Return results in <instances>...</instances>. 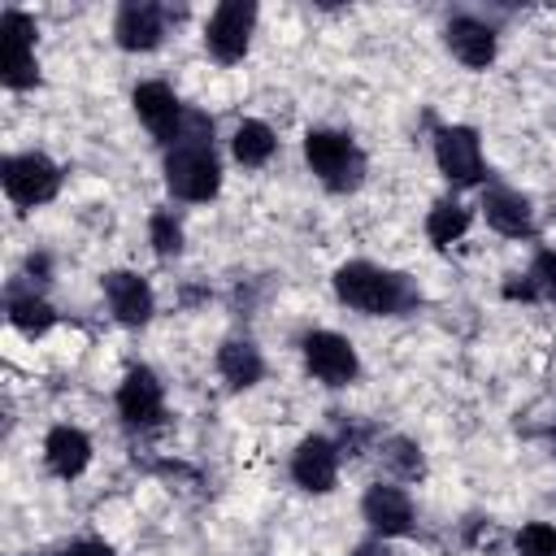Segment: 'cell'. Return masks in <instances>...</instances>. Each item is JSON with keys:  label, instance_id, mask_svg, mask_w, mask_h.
Here are the masks:
<instances>
[{"label": "cell", "instance_id": "6da1fadb", "mask_svg": "<svg viewBox=\"0 0 556 556\" xmlns=\"http://www.w3.org/2000/svg\"><path fill=\"white\" fill-rule=\"evenodd\" d=\"M334 295L356 308V313H369V317H391V313H404L417 295L413 287L404 282V274H391L382 265H369V261H348L334 269Z\"/></svg>", "mask_w": 556, "mask_h": 556}, {"label": "cell", "instance_id": "7a4b0ae2", "mask_svg": "<svg viewBox=\"0 0 556 556\" xmlns=\"http://www.w3.org/2000/svg\"><path fill=\"white\" fill-rule=\"evenodd\" d=\"M304 161L330 191H356L365 178V156L343 130H308L304 135Z\"/></svg>", "mask_w": 556, "mask_h": 556}, {"label": "cell", "instance_id": "3957f363", "mask_svg": "<svg viewBox=\"0 0 556 556\" xmlns=\"http://www.w3.org/2000/svg\"><path fill=\"white\" fill-rule=\"evenodd\" d=\"M165 182L178 200H191V204L213 200L222 187V165L213 143H174L165 152Z\"/></svg>", "mask_w": 556, "mask_h": 556}, {"label": "cell", "instance_id": "277c9868", "mask_svg": "<svg viewBox=\"0 0 556 556\" xmlns=\"http://www.w3.org/2000/svg\"><path fill=\"white\" fill-rule=\"evenodd\" d=\"M0 78L9 91H26L39 83L35 65V22L22 9L0 13Z\"/></svg>", "mask_w": 556, "mask_h": 556}, {"label": "cell", "instance_id": "5b68a950", "mask_svg": "<svg viewBox=\"0 0 556 556\" xmlns=\"http://www.w3.org/2000/svg\"><path fill=\"white\" fill-rule=\"evenodd\" d=\"M0 182H4V195L22 208H35V204H48L61 187V169L43 156V152H17L0 165Z\"/></svg>", "mask_w": 556, "mask_h": 556}, {"label": "cell", "instance_id": "8992f818", "mask_svg": "<svg viewBox=\"0 0 556 556\" xmlns=\"http://www.w3.org/2000/svg\"><path fill=\"white\" fill-rule=\"evenodd\" d=\"M252 30H256V4L252 0H226V4L213 9L208 26H204V48L222 65H235V61H243V52L252 43Z\"/></svg>", "mask_w": 556, "mask_h": 556}, {"label": "cell", "instance_id": "52a82bcc", "mask_svg": "<svg viewBox=\"0 0 556 556\" xmlns=\"http://www.w3.org/2000/svg\"><path fill=\"white\" fill-rule=\"evenodd\" d=\"M304 365L313 378H321L326 387H348L356 374H361V361H356V348L334 334V330H313L304 334Z\"/></svg>", "mask_w": 556, "mask_h": 556}, {"label": "cell", "instance_id": "ba28073f", "mask_svg": "<svg viewBox=\"0 0 556 556\" xmlns=\"http://www.w3.org/2000/svg\"><path fill=\"white\" fill-rule=\"evenodd\" d=\"M434 161L452 187H473L482 182V148L469 126H443L434 135Z\"/></svg>", "mask_w": 556, "mask_h": 556}, {"label": "cell", "instance_id": "9c48e42d", "mask_svg": "<svg viewBox=\"0 0 556 556\" xmlns=\"http://www.w3.org/2000/svg\"><path fill=\"white\" fill-rule=\"evenodd\" d=\"M117 413H122L126 426H139V430H148L165 417V391H161V382L148 365L126 369V378L117 387Z\"/></svg>", "mask_w": 556, "mask_h": 556}, {"label": "cell", "instance_id": "30bf717a", "mask_svg": "<svg viewBox=\"0 0 556 556\" xmlns=\"http://www.w3.org/2000/svg\"><path fill=\"white\" fill-rule=\"evenodd\" d=\"M130 104H135L139 122H143L161 143H169V148L178 143V130H182L187 109L178 104V96H174L165 83H139L135 96H130Z\"/></svg>", "mask_w": 556, "mask_h": 556}, {"label": "cell", "instance_id": "8fae6325", "mask_svg": "<svg viewBox=\"0 0 556 556\" xmlns=\"http://www.w3.org/2000/svg\"><path fill=\"white\" fill-rule=\"evenodd\" d=\"M104 295H109V308L122 326H148L152 308H156V295L148 287V278L130 274V269H113L104 274Z\"/></svg>", "mask_w": 556, "mask_h": 556}, {"label": "cell", "instance_id": "7c38bea8", "mask_svg": "<svg viewBox=\"0 0 556 556\" xmlns=\"http://www.w3.org/2000/svg\"><path fill=\"white\" fill-rule=\"evenodd\" d=\"M291 478H295L304 491H313V495L330 491L334 478H339V447H334L326 434H308V439L295 447V456H291Z\"/></svg>", "mask_w": 556, "mask_h": 556}, {"label": "cell", "instance_id": "4fadbf2b", "mask_svg": "<svg viewBox=\"0 0 556 556\" xmlns=\"http://www.w3.org/2000/svg\"><path fill=\"white\" fill-rule=\"evenodd\" d=\"M361 513H365V521L374 526L378 539H400V534L413 530V504H408V495L400 486L374 482L365 491V500H361Z\"/></svg>", "mask_w": 556, "mask_h": 556}, {"label": "cell", "instance_id": "5bb4252c", "mask_svg": "<svg viewBox=\"0 0 556 556\" xmlns=\"http://www.w3.org/2000/svg\"><path fill=\"white\" fill-rule=\"evenodd\" d=\"M113 35L126 52H152L165 35V9L148 4V0H130L117 9V22H113Z\"/></svg>", "mask_w": 556, "mask_h": 556}, {"label": "cell", "instance_id": "9a60e30c", "mask_svg": "<svg viewBox=\"0 0 556 556\" xmlns=\"http://www.w3.org/2000/svg\"><path fill=\"white\" fill-rule=\"evenodd\" d=\"M482 217H486L491 230H500L508 239H530L534 235V213H530V200L521 191L486 187L482 191Z\"/></svg>", "mask_w": 556, "mask_h": 556}, {"label": "cell", "instance_id": "2e32d148", "mask_svg": "<svg viewBox=\"0 0 556 556\" xmlns=\"http://www.w3.org/2000/svg\"><path fill=\"white\" fill-rule=\"evenodd\" d=\"M43 460L56 478H78L87 465H91V439L78 430V426H52L48 439H43Z\"/></svg>", "mask_w": 556, "mask_h": 556}, {"label": "cell", "instance_id": "e0dca14e", "mask_svg": "<svg viewBox=\"0 0 556 556\" xmlns=\"http://www.w3.org/2000/svg\"><path fill=\"white\" fill-rule=\"evenodd\" d=\"M447 48L460 65L469 70H486L495 61V30L478 17H452L447 22Z\"/></svg>", "mask_w": 556, "mask_h": 556}, {"label": "cell", "instance_id": "ac0fdd59", "mask_svg": "<svg viewBox=\"0 0 556 556\" xmlns=\"http://www.w3.org/2000/svg\"><path fill=\"white\" fill-rule=\"evenodd\" d=\"M217 374H222L235 391H243V387H256V382H261L265 361H261V352H256L248 339H226V343L217 348Z\"/></svg>", "mask_w": 556, "mask_h": 556}, {"label": "cell", "instance_id": "d6986e66", "mask_svg": "<svg viewBox=\"0 0 556 556\" xmlns=\"http://www.w3.org/2000/svg\"><path fill=\"white\" fill-rule=\"evenodd\" d=\"M274 130L265 126V122H256V117H243L239 126H235V135H230V152H235V161L239 165H248V169H256V165H265L269 156H274Z\"/></svg>", "mask_w": 556, "mask_h": 556}, {"label": "cell", "instance_id": "ffe728a7", "mask_svg": "<svg viewBox=\"0 0 556 556\" xmlns=\"http://www.w3.org/2000/svg\"><path fill=\"white\" fill-rule=\"evenodd\" d=\"M9 321H13V330H22L26 339H39V334L52 330L56 313H52V304H48L43 295L26 291V295H9Z\"/></svg>", "mask_w": 556, "mask_h": 556}, {"label": "cell", "instance_id": "44dd1931", "mask_svg": "<svg viewBox=\"0 0 556 556\" xmlns=\"http://www.w3.org/2000/svg\"><path fill=\"white\" fill-rule=\"evenodd\" d=\"M465 230H469V208H465L460 200H439V204L426 213V235H430L434 248L456 243Z\"/></svg>", "mask_w": 556, "mask_h": 556}, {"label": "cell", "instance_id": "7402d4cb", "mask_svg": "<svg viewBox=\"0 0 556 556\" xmlns=\"http://www.w3.org/2000/svg\"><path fill=\"white\" fill-rule=\"evenodd\" d=\"M148 239H152L156 256H178L182 252V226H178V217L169 208H156L152 222H148Z\"/></svg>", "mask_w": 556, "mask_h": 556}, {"label": "cell", "instance_id": "603a6c76", "mask_svg": "<svg viewBox=\"0 0 556 556\" xmlns=\"http://www.w3.org/2000/svg\"><path fill=\"white\" fill-rule=\"evenodd\" d=\"M517 556H556V526L526 521L517 530Z\"/></svg>", "mask_w": 556, "mask_h": 556}, {"label": "cell", "instance_id": "cb8c5ba5", "mask_svg": "<svg viewBox=\"0 0 556 556\" xmlns=\"http://www.w3.org/2000/svg\"><path fill=\"white\" fill-rule=\"evenodd\" d=\"M526 278L534 282L539 300H556V248H543V252L534 256V265H530Z\"/></svg>", "mask_w": 556, "mask_h": 556}, {"label": "cell", "instance_id": "d4e9b609", "mask_svg": "<svg viewBox=\"0 0 556 556\" xmlns=\"http://www.w3.org/2000/svg\"><path fill=\"white\" fill-rule=\"evenodd\" d=\"M56 556H113V547H109L104 539H78V543H70V547L56 552Z\"/></svg>", "mask_w": 556, "mask_h": 556}, {"label": "cell", "instance_id": "484cf974", "mask_svg": "<svg viewBox=\"0 0 556 556\" xmlns=\"http://www.w3.org/2000/svg\"><path fill=\"white\" fill-rule=\"evenodd\" d=\"M504 295H508V300H539V291H534V282H530V278H521V282L513 278V282L504 287Z\"/></svg>", "mask_w": 556, "mask_h": 556}, {"label": "cell", "instance_id": "4316f807", "mask_svg": "<svg viewBox=\"0 0 556 556\" xmlns=\"http://www.w3.org/2000/svg\"><path fill=\"white\" fill-rule=\"evenodd\" d=\"M352 556H391V552H387V547H382V539H378V543H361Z\"/></svg>", "mask_w": 556, "mask_h": 556}]
</instances>
